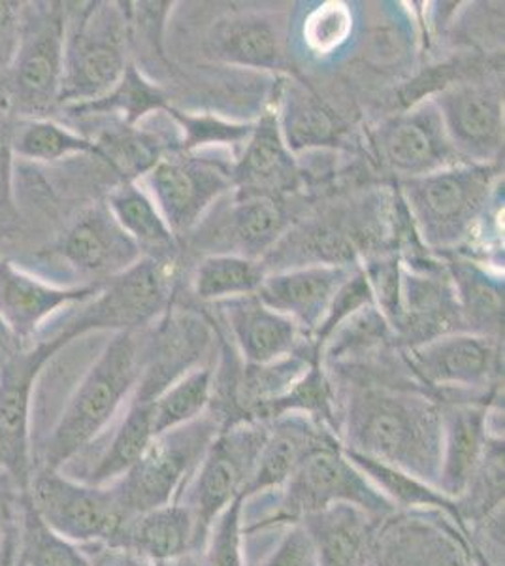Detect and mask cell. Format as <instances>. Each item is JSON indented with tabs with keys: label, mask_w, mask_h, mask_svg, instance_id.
<instances>
[{
	"label": "cell",
	"mask_w": 505,
	"mask_h": 566,
	"mask_svg": "<svg viewBox=\"0 0 505 566\" xmlns=\"http://www.w3.org/2000/svg\"><path fill=\"white\" fill-rule=\"evenodd\" d=\"M168 266L159 258L140 259L128 271L103 282L95 295L72 312L52 335L71 344L91 331H140L168 303Z\"/></svg>",
	"instance_id": "obj_9"
},
{
	"label": "cell",
	"mask_w": 505,
	"mask_h": 566,
	"mask_svg": "<svg viewBox=\"0 0 505 566\" xmlns=\"http://www.w3.org/2000/svg\"><path fill=\"white\" fill-rule=\"evenodd\" d=\"M454 151L486 165L504 146V95L486 84L449 85L434 98Z\"/></svg>",
	"instance_id": "obj_15"
},
{
	"label": "cell",
	"mask_w": 505,
	"mask_h": 566,
	"mask_svg": "<svg viewBox=\"0 0 505 566\" xmlns=\"http://www.w3.org/2000/svg\"><path fill=\"white\" fill-rule=\"evenodd\" d=\"M69 346L63 336L50 335L31 348H18L0 359V472L27 493L34 459L31 446L32 392L42 368Z\"/></svg>",
	"instance_id": "obj_10"
},
{
	"label": "cell",
	"mask_w": 505,
	"mask_h": 566,
	"mask_svg": "<svg viewBox=\"0 0 505 566\" xmlns=\"http://www.w3.org/2000/svg\"><path fill=\"white\" fill-rule=\"evenodd\" d=\"M245 496H238L211 525L200 549V566H245Z\"/></svg>",
	"instance_id": "obj_37"
},
{
	"label": "cell",
	"mask_w": 505,
	"mask_h": 566,
	"mask_svg": "<svg viewBox=\"0 0 505 566\" xmlns=\"http://www.w3.org/2000/svg\"><path fill=\"white\" fill-rule=\"evenodd\" d=\"M57 258L84 277L103 283L140 261V248L117 223L108 205L80 213L55 248Z\"/></svg>",
	"instance_id": "obj_16"
},
{
	"label": "cell",
	"mask_w": 505,
	"mask_h": 566,
	"mask_svg": "<svg viewBox=\"0 0 505 566\" xmlns=\"http://www.w3.org/2000/svg\"><path fill=\"white\" fill-rule=\"evenodd\" d=\"M162 97L159 91L149 87L135 71V66H127L122 82L109 91L108 95L98 98L95 103L80 104L71 106L72 112L76 114H93V112H109V109H119L128 122H135L144 116L149 109L160 108Z\"/></svg>",
	"instance_id": "obj_38"
},
{
	"label": "cell",
	"mask_w": 505,
	"mask_h": 566,
	"mask_svg": "<svg viewBox=\"0 0 505 566\" xmlns=\"http://www.w3.org/2000/svg\"><path fill=\"white\" fill-rule=\"evenodd\" d=\"M23 4L0 0V76L8 74L20 50Z\"/></svg>",
	"instance_id": "obj_43"
},
{
	"label": "cell",
	"mask_w": 505,
	"mask_h": 566,
	"mask_svg": "<svg viewBox=\"0 0 505 566\" xmlns=\"http://www.w3.org/2000/svg\"><path fill=\"white\" fill-rule=\"evenodd\" d=\"M127 71V21L116 4L91 2L66 20L63 82L59 103H95Z\"/></svg>",
	"instance_id": "obj_5"
},
{
	"label": "cell",
	"mask_w": 505,
	"mask_h": 566,
	"mask_svg": "<svg viewBox=\"0 0 505 566\" xmlns=\"http://www.w3.org/2000/svg\"><path fill=\"white\" fill-rule=\"evenodd\" d=\"M12 133L7 117L0 114V234H8L18 221L12 191Z\"/></svg>",
	"instance_id": "obj_42"
},
{
	"label": "cell",
	"mask_w": 505,
	"mask_h": 566,
	"mask_svg": "<svg viewBox=\"0 0 505 566\" xmlns=\"http://www.w3.org/2000/svg\"><path fill=\"white\" fill-rule=\"evenodd\" d=\"M232 167L199 155L159 159L144 180L148 186L146 193L173 234H183L199 226L215 200L234 186Z\"/></svg>",
	"instance_id": "obj_13"
},
{
	"label": "cell",
	"mask_w": 505,
	"mask_h": 566,
	"mask_svg": "<svg viewBox=\"0 0 505 566\" xmlns=\"http://www.w3.org/2000/svg\"><path fill=\"white\" fill-rule=\"evenodd\" d=\"M493 405L453 400L442 406V461L435 488L459 501L474 480L486 448L504 432L493 427Z\"/></svg>",
	"instance_id": "obj_19"
},
{
	"label": "cell",
	"mask_w": 505,
	"mask_h": 566,
	"mask_svg": "<svg viewBox=\"0 0 505 566\" xmlns=\"http://www.w3.org/2000/svg\"><path fill=\"white\" fill-rule=\"evenodd\" d=\"M376 566H475L474 552L459 525L432 510H398L374 528Z\"/></svg>",
	"instance_id": "obj_12"
},
{
	"label": "cell",
	"mask_w": 505,
	"mask_h": 566,
	"mask_svg": "<svg viewBox=\"0 0 505 566\" xmlns=\"http://www.w3.org/2000/svg\"><path fill=\"white\" fill-rule=\"evenodd\" d=\"M108 202L109 212L140 251L157 250L162 255L172 250L176 234L146 189L136 186L135 181H123L116 191H112Z\"/></svg>",
	"instance_id": "obj_32"
},
{
	"label": "cell",
	"mask_w": 505,
	"mask_h": 566,
	"mask_svg": "<svg viewBox=\"0 0 505 566\" xmlns=\"http://www.w3.org/2000/svg\"><path fill=\"white\" fill-rule=\"evenodd\" d=\"M210 346V331L194 317H173L148 344L146 367L133 397L151 400L181 376L199 368Z\"/></svg>",
	"instance_id": "obj_23"
},
{
	"label": "cell",
	"mask_w": 505,
	"mask_h": 566,
	"mask_svg": "<svg viewBox=\"0 0 505 566\" xmlns=\"http://www.w3.org/2000/svg\"><path fill=\"white\" fill-rule=\"evenodd\" d=\"M255 566H317L314 544L302 523L287 525L277 546Z\"/></svg>",
	"instance_id": "obj_41"
},
{
	"label": "cell",
	"mask_w": 505,
	"mask_h": 566,
	"mask_svg": "<svg viewBox=\"0 0 505 566\" xmlns=\"http://www.w3.org/2000/svg\"><path fill=\"white\" fill-rule=\"evenodd\" d=\"M353 276L344 264H306L264 277L256 298L291 317L302 331H317L341 285Z\"/></svg>",
	"instance_id": "obj_20"
},
{
	"label": "cell",
	"mask_w": 505,
	"mask_h": 566,
	"mask_svg": "<svg viewBox=\"0 0 505 566\" xmlns=\"http://www.w3.org/2000/svg\"><path fill=\"white\" fill-rule=\"evenodd\" d=\"M219 57L250 69H277L285 57V34L269 13H240L223 21L213 39Z\"/></svg>",
	"instance_id": "obj_27"
},
{
	"label": "cell",
	"mask_w": 505,
	"mask_h": 566,
	"mask_svg": "<svg viewBox=\"0 0 505 566\" xmlns=\"http://www.w3.org/2000/svg\"><path fill=\"white\" fill-rule=\"evenodd\" d=\"M45 4L27 12L23 8V31L10 77V103L27 114H42L59 103L63 82L66 8Z\"/></svg>",
	"instance_id": "obj_11"
},
{
	"label": "cell",
	"mask_w": 505,
	"mask_h": 566,
	"mask_svg": "<svg viewBox=\"0 0 505 566\" xmlns=\"http://www.w3.org/2000/svg\"><path fill=\"white\" fill-rule=\"evenodd\" d=\"M493 181V168L475 163L403 181V197L424 242L449 248L466 239L485 212Z\"/></svg>",
	"instance_id": "obj_6"
},
{
	"label": "cell",
	"mask_w": 505,
	"mask_h": 566,
	"mask_svg": "<svg viewBox=\"0 0 505 566\" xmlns=\"http://www.w3.org/2000/svg\"><path fill=\"white\" fill-rule=\"evenodd\" d=\"M459 282L462 301L472 316L470 319L488 325L494 323V327H498L499 317L504 314V295L498 287H494L493 282H488L485 274L475 266H464L459 272Z\"/></svg>",
	"instance_id": "obj_39"
},
{
	"label": "cell",
	"mask_w": 505,
	"mask_h": 566,
	"mask_svg": "<svg viewBox=\"0 0 505 566\" xmlns=\"http://www.w3.org/2000/svg\"><path fill=\"white\" fill-rule=\"evenodd\" d=\"M25 495L40 520L76 546H109L127 517L112 485L77 482L61 470L34 469Z\"/></svg>",
	"instance_id": "obj_8"
},
{
	"label": "cell",
	"mask_w": 505,
	"mask_h": 566,
	"mask_svg": "<svg viewBox=\"0 0 505 566\" xmlns=\"http://www.w3.org/2000/svg\"><path fill=\"white\" fill-rule=\"evenodd\" d=\"M215 397V373L210 367H199L160 391L151 400V419L155 437L191 423L210 410Z\"/></svg>",
	"instance_id": "obj_33"
},
{
	"label": "cell",
	"mask_w": 505,
	"mask_h": 566,
	"mask_svg": "<svg viewBox=\"0 0 505 566\" xmlns=\"http://www.w3.org/2000/svg\"><path fill=\"white\" fill-rule=\"evenodd\" d=\"M366 566H376V565H374V560H371V557H370V560H368V565H366Z\"/></svg>",
	"instance_id": "obj_48"
},
{
	"label": "cell",
	"mask_w": 505,
	"mask_h": 566,
	"mask_svg": "<svg viewBox=\"0 0 505 566\" xmlns=\"http://www.w3.org/2000/svg\"><path fill=\"white\" fill-rule=\"evenodd\" d=\"M172 114L186 133V148L240 144V142H248L251 130H253L251 125L224 123L215 117L186 116L181 112H172Z\"/></svg>",
	"instance_id": "obj_40"
},
{
	"label": "cell",
	"mask_w": 505,
	"mask_h": 566,
	"mask_svg": "<svg viewBox=\"0 0 505 566\" xmlns=\"http://www.w3.org/2000/svg\"><path fill=\"white\" fill-rule=\"evenodd\" d=\"M21 493L12 478L0 472V538L20 522Z\"/></svg>",
	"instance_id": "obj_44"
},
{
	"label": "cell",
	"mask_w": 505,
	"mask_h": 566,
	"mask_svg": "<svg viewBox=\"0 0 505 566\" xmlns=\"http://www.w3.org/2000/svg\"><path fill=\"white\" fill-rule=\"evenodd\" d=\"M98 555L90 557L91 566H155L151 560L122 547L96 546Z\"/></svg>",
	"instance_id": "obj_45"
},
{
	"label": "cell",
	"mask_w": 505,
	"mask_h": 566,
	"mask_svg": "<svg viewBox=\"0 0 505 566\" xmlns=\"http://www.w3.org/2000/svg\"><path fill=\"white\" fill-rule=\"evenodd\" d=\"M280 506L263 522L245 525V534L275 525L301 523L306 515L317 514L338 504H349L381 522L397 512L381 491L347 458L341 442L320 446L312 451L295 474L283 485Z\"/></svg>",
	"instance_id": "obj_3"
},
{
	"label": "cell",
	"mask_w": 505,
	"mask_h": 566,
	"mask_svg": "<svg viewBox=\"0 0 505 566\" xmlns=\"http://www.w3.org/2000/svg\"><path fill=\"white\" fill-rule=\"evenodd\" d=\"M12 151L29 161L53 163L95 151V142L48 119H31L12 133Z\"/></svg>",
	"instance_id": "obj_36"
},
{
	"label": "cell",
	"mask_w": 505,
	"mask_h": 566,
	"mask_svg": "<svg viewBox=\"0 0 505 566\" xmlns=\"http://www.w3.org/2000/svg\"><path fill=\"white\" fill-rule=\"evenodd\" d=\"M408 363L417 378L438 391H481L499 376V344L477 333L442 335L411 346Z\"/></svg>",
	"instance_id": "obj_14"
},
{
	"label": "cell",
	"mask_w": 505,
	"mask_h": 566,
	"mask_svg": "<svg viewBox=\"0 0 505 566\" xmlns=\"http://www.w3.org/2000/svg\"><path fill=\"white\" fill-rule=\"evenodd\" d=\"M378 148L383 161L408 180L462 165L434 101L385 123L379 129Z\"/></svg>",
	"instance_id": "obj_17"
},
{
	"label": "cell",
	"mask_w": 505,
	"mask_h": 566,
	"mask_svg": "<svg viewBox=\"0 0 505 566\" xmlns=\"http://www.w3.org/2000/svg\"><path fill=\"white\" fill-rule=\"evenodd\" d=\"M219 304L245 365H270L296 354L304 331L291 317L270 310L256 295Z\"/></svg>",
	"instance_id": "obj_22"
},
{
	"label": "cell",
	"mask_w": 505,
	"mask_h": 566,
	"mask_svg": "<svg viewBox=\"0 0 505 566\" xmlns=\"http://www.w3.org/2000/svg\"><path fill=\"white\" fill-rule=\"evenodd\" d=\"M109 547H122L151 563H173L199 554L194 522L183 502L127 515Z\"/></svg>",
	"instance_id": "obj_24"
},
{
	"label": "cell",
	"mask_w": 505,
	"mask_h": 566,
	"mask_svg": "<svg viewBox=\"0 0 505 566\" xmlns=\"http://www.w3.org/2000/svg\"><path fill=\"white\" fill-rule=\"evenodd\" d=\"M148 357L140 331H122L106 344L72 392L34 469L63 470L103 434L123 402L135 392Z\"/></svg>",
	"instance_id": "obj_2"
},
{
	"label": "cell",
	"mask_w": 505,
	"mask_h": 566,
	"mask_svg": "<svg viewBox=\"0 0 505 566\" xmlns=\"http://www.w3.org/2000/svg\"><path fill=\"white\" fill-rule=\"evenodd\" d=\"M234 255L256 259L275 244L287 226V213L275 193L242 189L229 216Z\"/></svg>",
	"instance_id": "obj_29"
},
{
	"label": "cell",
	"mask_w": 505,
	"mask_h": 566,
	"mask_svg": "<svg viewBox=\"0 0 505 566\" xmlns=\"http://www.w3.org/2000/svg\"><path fill=\"white\" fill-rule=\"evenodd\" d=\"M234 184L248 191L277 193L296 180V167L285 146L277 112H266L251 130L242 159L232 167Z\"/></svg>",
	"instance_id": "obj_26"
},
{
	"label": "cell",
	"mask_w": 505,
	"mask_h": 566,
	"mask_svg": "<svg viewBox=\"0 0 505 566\" xmlns=\"http://www.w3.org/2000/svg\"><path fill=\"white\" fill-rule=\"evenodd\" d=\"M333 442H339L338 434L304 413H285L269 421V432L255 470L243 490L245 501L261 493L282 490L312 451Z\"/></svg>",
	"instance_id": "obj_21"
},
{
	"label": "cell",
	"mask_w": 505,
	"mask_h": 566,
	"mask_svg": "<svg viewBox=\"0 0 505 566\" xmlns=\"http://www.w3.org/2000/svg\"><path fill=\"white\" fill-rule=\"evenodd\" d=\"M103 283L82 287H57L32 276L18 264L0 261V323L18 342V348H31V338L39 335L50 317L71 304L85 303Z\"/></svg>",
	"instance_id": "obj_18"
},
{
	"label": "cell",
	"mask_w": 505,
	"mask_h": 566,
	"mask_svg": "<svg viewBox=\"0 0 505 566\" xmlns=\"http://www.w3.org/2000/svg\"><path fill=\"white\" fill-rule=\"evenodd\" d=\"M344 451H346L347 458L351 459L353 463L362 470V474L381 491V495L397 509V512L398 510H406V512H410V510L442 512L459 525L462 533L466 534V528L462 523L461 510H459V502L443 495L442 491L438 490L435 485L424 482L421 478L413 476L410 472H403L397 467H390V464L381 463L376 459L366 458V455L346 450V448H344Z\"/></svg>",
	"instance_id": "obj_28"
},
{
	"label": "cell",
	"mask_w": 505,
	"mask_h": 566,
	"mask_svg": "<svg viewBox=\"0 0 505 566\" xmlns=\"http://www.w3.org/2000/svg\"><path fill=\"white\" fill-rule=\"evenodd\" d=\"M346 450L435 485L442 461V406L403 387L357 386L338 429Z\"/></svg>",
	"instance_id": "obj_1"
},
{
	"label": "cell",
	"mask_w": 505,
	"mask_h": 566,
	"mask_svg": "<svg viewBox=\"0 0 505 566\" xmlns=\"http://www.w3.org/2000/svg\"><path fill=\"white\" fill-rule=\"evenodd\" d=\"M155 440L151 402L133 397L123 421L109 440L98 463L90 470L84 482L91 485H112L146 453Z\"/></svg>",
	"instance_id": "obj_30"
},
{
	"label": "cell",
	"mask_w": 505,
	"mask_h": 566,
	"mask_svg": "<svg viewBox=\"0 0 505 566\" xmlns=\"http://www.w3.org/2000/svg\"><path fill=\"white\" fill-rule=\"evenodd\" d=\"M314 544L317 566H366L378 520L362 510L338 504L301 520Z\"/></svg>",
	"instance_id": "obj_25"
},
{
	"label": "cell",
	"mask_w": 505,
	"mask_h": 566,
	"mask_svg": "<svg viewBox=\"0 0 505 566\" xmlns=\"http://www.w3.org/2000/svg\"><path fill=\"white\" fill-rule=\"evenodd\" d=\"M20 515L21 566H91L82 546L64 541L40 520L25 493H21Z\"/></svg>",
	"instance_id": "obj_35"
},
{
	"label": "cell",
	"mask_w": 505,
	"mask_h": 566,
	"mask_svg": "<svg viewBox=\"0 0 505 566\" xmlns=\"http://www.w3.org/2000/svg\"><path fill=\"white\" fill-rule=\"evenodd\" d=\"M266 272L256 259L215 253L200 263L194 276V293L200 301L224 303L240 296L255 295Z\"/></svg>",
	"instance_id": "obj_34"
},
{
	"label": "cell",
	"mask_w": 505,
	"mask_h": 566,
	"mask_svg": "<svg viewBox=\"0 0 505 566\" xmlns=\"http://www.w3.org/2000/svg\"><path fill=\"white\" fill-rule=\"evenodd\" d=\"M20 559V522L0 538V566H18Z\"/></svg>",
	"instance_id": "obj_46"
},
{
	"label": "cell",
	"mask_w": 505,
	"mask_h": 566,
	"mask_svg": "<svg viewBox=\"0 0 505 566\" xmlns=\"http://www.w3.org/2000/svg\"><path fill=\"white\" fill-rule=\"evenodd\" d=\"M173 566H200L199 555H186V557H181V559L173 560Z\"/></svg>",
	"instance_id": "obj_47"
},
{
	"label": "cell",
	"mask_w": 505,
	"mask_h": 566,
	"mask_svg": "<svg viewBox=\"0 0 505 566\" xmlns=\"http://www.w3.org/2000/svg\"><path fill=\"white\" fill-rule=\"evenodd\" d=\"M277 123L288 151L323 148L338 142V122L319 98L301 85L283 93Z\"/></svg>",
	"instance_id": "obj_31"
},
{
	"label": "cell",
	"mask_w": 505,
	"mask_h": 566,
	"mask_svg": "<svg viewBox=\"0 0 505 566\" xmlns=\"http://www.w3.org/2000/svg\"><path fill=\"white\" fill-rule=\"evenodd\" d=\"M221 429V419L208 410L191 423L155 437L146 453L112 483L123 512L141 514L179 502Z\"/></svg>",
	"instance_id": "obj_4"
},
{
	"label": "cell",
	"mask_w": 505,
	"mask_h": 566,
	"mask_svg": "<svg viewBox=\"0 0 505 566\" xmlns=\"http://www.w3.org/2000/svg\"><path fill=\"white\" fill-rule=\"evenodd\" d=\"M266 432L269 423L263 421H240L223 427L192 474L179 502L191 512L199 552L219 515L238 496H243Z\"/></svg>",
	"instance_id": "obj_7"
}]
</instances>
